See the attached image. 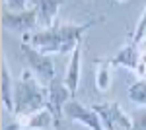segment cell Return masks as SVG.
I'll use <instances>...</instances> for the list:
<instances>
[{
  "label": "cell",
  "instance_id": "cell-1",
  "mask_svg": "<svg viewBox=\"0 0 146 130\" xmlns=\"http://www.w3.org/2000/svg\"><path fill=\"white\" fill-rule=\"evenodd\" d=\"M100 22L101 20L86 22V23H58V25L55 23L51 27H41L33 33H23L22 43L33 45L35 49H39L47 54L72 53L80 45L82 35Z\"/></svg>",
  "mask_w": 146,
  "mask_h": 130
},
{
  "label": "cell",
  "instance_id": "cell-2",
  "mask_svg": "<svg viewBox=\"0 0 146 130\" xmlns=\"http://www.w3.org/2000/svg\"><path fill=\"white\" fill-rule=\"evenodd\" d=\"M47 101H49V87L29 68L22 70L20 78L16 80L14 117H22V115L47 109Z\"/></svg>",
  "mask_w": 146,
  "mask_h": 130
},
{
  "label": "cell",
  "instance_id": "cell-3",
  "mask_svg": "<svg viewBox=\"0 0 146 130\" xmlns=\"http://www.w3.org/2000/svg\"><path fill=\"white\" fill-rule=\"evenodd\" d=\"M20 47H22V53L25 56V60H27V64H29V70L45 86H49L51 80L55 78V62H53L51 54L35 49L33 45H29V43H22Z\"/></svg>",
  "mask_w": 146,
  "mask_h": 130
},
{
  "label": "cell",
  "instance_id": "cell-4",
  "mask_svg": "<svg viewBox=\"0 0 146 130\" xmlns=\"http://www.w3.org/2000/svg\"><path fill=\"white\" fill-rule=\"evenodd\" d=\"M39 23V12L37 8L27 10H8L2 8V27L12 33H31Z\"/></svg>",
  "mask_w": 146,
  "mask_h": 130
},
{
  "label": "cell",
  "instance_id": "cell-5",
  "mask_svg": "<svg viewBox=\"0 0 146 130\" xmlns=\"http://www.w3.org/2000/svg\"><path fill=\"white\" fill-rule=\"evenodd\" d=\"M94 111L101 117V122H103L105 130H131L133 128V119L115 101L96 103Z\"/></svg>",
  "mask_w": 146,
  "mask_h": 130
},
{
  "label": "cell",
  "instance_id": "cell-6",
  "mask_svg": "<svg viewBox=\"0 0 146 130\" xmlns=\"http://www.w3.org/2000/svg\"><path fill=\"white\" fill-rule=\"evenodd\" d=\"M64 117L72 122H80L84 124L86 128L90 130H105L103 122H101V117L94 111V107H86L82 105L76 99H70L66 105H64Z\"/></svg>",
  "mask_w": 146,
  "mask_h": 130
},
{
  "label": "cell",
  "instance_id": "cell-7",
  "mask_svg": "<svg viewBox=\"0 0 146 130\" xmlns=\"http://www.w3.org/2000/svg\"><path fill=\"white\" fill-rule=\"evenodd\" d=\"M49 101H47V109L53 113L55 117V126H58V122L64 115V105H66L70 97H72V91L68 89L66 82L64 80H58V78H53L51 84H49Z\"/></svg>",
  "mask_w": 146,
  "mask_h": 130
},
{
  "label": "cell",
  "instance_id": "cell-8",
  "mask_svg": "<svg viewBox=\"0 0 146 130\" xmlns=\"http://www.w3.org/2000/svg\"><path fill=\"white\" fill-rule=\"evenodd\" d=\"M51 124H55L53 113L49 109H41V111H35V113H29V115L16 117V120L6 124L4 130H43Z\"/></svg>",
  "mask_w": 146,
  "mask_h": 130
},
{
  "label": "cell",
  "instance_id": "cell-9",
  "mask_svg": "<svg viewBox=\"0 0 146 130\" xmlns=\"http://www.w3.org/2000/svg\"><path fill=\"white\" fill-rule=\"evenodd\" d=\"M140 58H142V51L138 49V43H135L131 39L129 43H125L117 53L113 54L111 62H113V66H121V68H129V70L136 72Z\"/></svg>",
  "mask_w": 146,
  "mask_h": 130
},
{
  "label": "cell",
  "instance_id": "cell-10",
  "mask_svg": "<svg viewBox=\"0 0 146 130\" xmlns=\"http://www.w3.org/2000/svg\"><path fill=\"white\" fill-rule=\"evenodd\" d=\"M14 93H16V82L12 80L8 60L2 54V105L10 115H14Z\"/></svg>",
  "mask_w": 146,
  "mask_h": 130
},
{
  "label": "cell",
  "instance_id": "cell-11",
  "mask_svg": "<svg viewBox=\"0 0 146 130\" xmlns=\"http://www.w3.org/2000/svg\"><path fill=\"white\" fill-rule=\"evenodd\" d=\"M113 84V62L111 58H98L96 60V87L101 93L109 91Z\"/></svg>",
  "mask_w": 146,
  "mask_h": 130
},
{
  "label": "cell",
  "instance_id": "cell-12",
  "mask_svg": "<svg viewBox=\"0 0 146 130\" xmlns=\"http://www.w3.org/2000/svg\"><path fill=\"white\" fill-rule=\"evenodd\" d=\"M80 72H82V49H80V45H78L72 51V56H70V62H68V68H66V76H64V82H66L68 89L72 91V95L78 89Z\"/></svg>",
  "mask_w": 146,
  "mask_h": 130
},
{
  "label": "cell",
  "instance_id": "cell-13",
  "mask_svg": "<svg viewBox=\"0 0 146 130\" xmlns=\"http://www.w3.org/2000/svg\"><path fill=\"white\" fill-rule=\"evenodd\" d=\"M37 12H39V23L43 27H51L56 22L58 8L64 4V0H35Z\"/></svg>",
  "mask_w": 146,
  "mask_h": 130
},
{
  "label": "cell",
  "instance_id": "cell-14",
  "mask_svg": "<svg viewBox=\"0 0 146 130\" xmlns=\"http://www.w3.org/2000/svg\"><path fill=\"white\" fill-rule=\"evenodd\" d=\"M127 95L135 105L146 107V78H140L135 84H131L129 89H127Z\"/></svg>",
  "mask_w": 146,
  "mask_h": 130
},
{
  "label": "cell",
  "instance_id": "cell-15",
  "mask_svg": "<svg viewBox=\"0 0 146 130\" xmlns=\"http://www.w3.org/2000/svg\"><path fill=\"white\" fill-rule=\"evenodd\" d=\"M144 37H146V8H144V12L140 14V18H138V23H136L135 31L131 33V39H133L135 43H142Z\"/></svg>",
  "mask_w": 146,
  "mask_h": 130
},
{
  "label": "cell",
  "instance_id": "cell-16",
  "mask_svg": "<svg viewBox=\"0 0 146 130\" xmlns=\"http://www.w3.org/2000/svg\"><path fill=\"white\" fill-rule=\"evenodd\" d=\"M131 130H146V111H136L133 115V128Z\"/></svg>",
  "mask_w": 146,
  "mask_h": 130
},
{
  "label": "cell",
  "instance_id": "cell-17",
  "mask_svg": "<svg viewBox=\"0 0 146 130\" xmlns=\"http://www.w3.org/2000/svg\"><path fill=\"white\" fill-rule=\"evenodd\" d=\"M4 8H8V10H27V0H4Z\"/></svg>",
  "mask_w": 146,
  "mask_h": 130
},
{
  "label": "cell",
  "instance_id": "cell-18",
  "mask_svg": "<svg viewBox=\"0 0 146 130\" xmlns=\"http://www.w3.org/2000/svg\"><path fill=\"white\" fill-rule=\"evenodd\" d=\"M142 47H144V51H146V37H144V41H142Z\"/></svg>",
  "mask_w": 146,
  "mask_h": 130
},
{
  "label": "cell",
  "instance_id": "cell-19",
  "mask_svg": "<svg viewBox=\"0 0 146 130\" xmlns=\"http://www.w3.org/2000/svg\"><path fill=\"white\" fill-rule=\"evenodd\" d=\"M117 2H127V0H117Z\"/></svg>",
  "mask_w": 146,
  "mask_h": 130
}]
</instances>
